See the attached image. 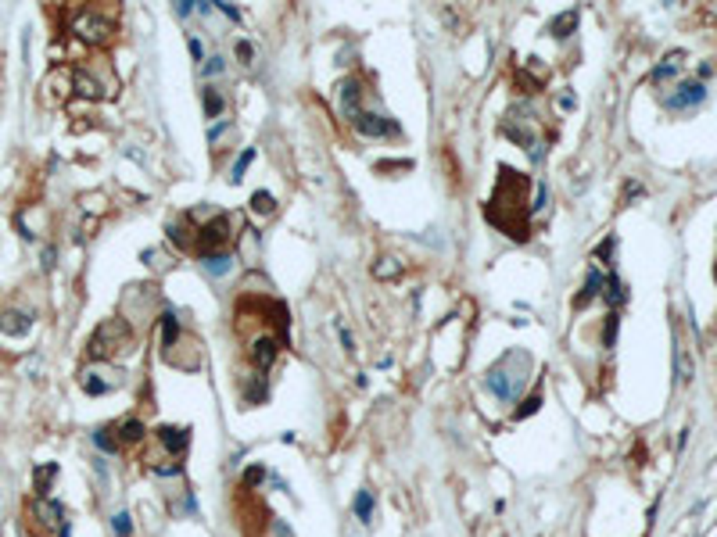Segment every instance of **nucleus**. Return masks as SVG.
I'll use <instances>...</instances> for the list:
<instances>
[{
    "mask_svg": "<svg viewBox=\"0 0 717 537\" xmlns=\"http://www.w3.org/2000/svg\"><path fill=\"white\" fill-rule=\"evenodd\" d=\"M610 251H613V236H607V240H602V244H599V251H596V258H602V262H607V258H610Z\"/></svg>",
    "mask_w": 717,
    "mask_h": 537,
    "instance_id": "f704fd0d",
    "label": "nucleus"
},
{
    "mask_svg": "<svg viewBox=\"0 0 717 537\" xmlns=\"http://www.w3.org/2000/svg\"><path fill=\"white\" fill-rule=\"evenodd\" d=\"M72 29H75V33L83 36L86 43H108V40H111V29H115V22L104 18V11L86 8V11H79V14H75Z\"/></svg>",
    "mask_w": 717,
    "mask_h": 537,
    "instance_id": "7ed1b4c3",
    "label": "nucleus"
},
{
    "mask_svg": "<svg viewBox=\"0 0 717 537\" xmlns=\"http://www.w3.org/2000/svg\"><path fill=\"white\" fill-rule=\"evenodd\" d=\"M524 380H528V376H524V373H509L506 358H502L499 366L484 376V387H488L491 394H495L499 401H506V405H509V401L517 398V390H520V384H524Z\"/></svg>",
    "mask_w": 717,
    "mask_h": 537,
    "instance_id": "39448f33",
    "label": "nucleus"
},
{
    "mask_svg": "<svg viewBox=\"0 0 717 537\" xmlns=\"http://www.w3.org/2000/svg\"><path fill=\"white\" fill-rule=\"evenodd\" d=\"M352 512H355L359 523H370V519H373V491H366V487H362V491L355 495V501H352Z\"/></svg>",
    "mask_w": 717,
    "mask_h": 537,
    "instance_id": "6ab92c4d",
    "label": "nucleus"
},
{
    "mask_svg": "<svg viewBox=\"0 0 717 537\" xmlns=\"http://www.w3.org/2000/svg\"><path fill=\"white\" fill-rule=\"evenodd\" d=\"M180 340V323L172 312H162V347H172Z\"/></svg>",
    "mask_w": 717,
    "mask_h": 537,
    "instance_id": "5701e85b",
    "label": "nucleus"
},
{
    "mask_svg": "<svg viewBox=\"0 0 717 537\" xmlns=\"http://www.w3.org/2000/svg\"><path fill=\"white\" fill-rule=\"evenodd\" d=\"M222 112H226V97H222L215 86H204V115H209V118H219Z\"/></svg>",
    "mask_w": 717,
    "mask_h": 537,
    "instance_id": "4be33fe9",
    "label": "nucleus"
},
{
    "mask_svg": "<svg viewBox=\"0 0 717 537\" xmlns=\"http://www.w3.org/2000/svg\"><path fill=\"white\" fill-rule=\"evenodd\" d=\"M29 519H33V530L40 537H61L69 530L65 509H61L54 498H33V505H29Z\"/></svg>",
    "mask_w": 717,
    "mask_h": 537,
    "instance_id": "f03ea898",
    "label": "nucleus"
},
{
    "mask_svg": "<svg viewBox=\"0 0 717 537\" xmlns=\"http://www.w3.org/2000/svg\"><path fill=\"white\" fill-rule=\"evenodd\" d=\"M154 437H158V445H162L169 455H176V459L190 448V430H180V426H158Z\"/></svg>",
    "mask_w": 717,
    "mask_h": 537,
    "instance_id": "9d476101",
    "label": "nucleus"
},
{
    "mask_svg": "<svg viewBox=\"0 0 717 537\" xmlns=\"http://www.w3.org/2000/svg\"><path fill=\"white\" fill-rule=\"evenodd\" d=\"M355 129H359L362 136H388V133L395 129V122H391L388 115H380V112H362V115L355 118Z\"/></svg>",
    "mask_w": 717,
    "mask_h": 537,
    "instance_id": "f8f14e48",
    "label": "nucleus"
},
{
    "mask_svg": "<svg viewBox=\"0 0 717 537\" xmlns=\"http://www.w3.org/2000/svg\"><path fill=\"white\" fill-rule=\"evenodd\" d=\"M617 312H610L607 315V326H602V347H613V340H617Z\"/></svg>",
    "mask_w": 717,
    "mask_h": 537,
    "instance_id": "7c9ffc66",
    "label": "nucleus"
},
{
    "mask_svg": "<svg viewBox=\"0 0 717 537\" xmlns=\"http://www.w3.org/2000/svg\"><path fill=\"white\" fill-rule=\"evenodd\" d=\"M226 244H230V218L226 215L209 218V223L201 226V233L194 236V247L201 251V255H219Z\"/></svg>",
    "mask_w": 717,
    "mask_h": 537,
    "instance_id": "20e7f679",
    "label": "nucleus"
},
{
    "mask_svg": "<svg viewBox=\"0 0 717 537\" xmlns=\"http://www.w3.org/2000/svg\"><path fill=\"white\" fill-rule=\"evenodd\" d=\"M714 279H717V262H714Z\"/></svg>",
    "mask_w": 717,
    "mask_h": 537,
    "instance_id": "a19ab883",
    "label": "nucleus"
},
{
    "mask_svg": "<svg viewBox=\"0 0 717 537\" xmlns=\"http://www.w3.org/2000/svg\"><path fill=\"white\" fill-rule=\"evenodd\" d=\"M190 233H194V226H190V229H187L183 223H172V226H169V240H172V244H176L180 251H187L190 244H194V236H190Z\"/></svg>",
    "mask_w": 717,
    "mask_h": 537,
    "instance_id": "a878e982",
    "label": "nucleus"
},
{
    "mask_svg": "<svg viewBox=\"0 0 717 537\" xmlns=\"http://www.w3.org/2000/svg\"><path fill=\"white\" fill-rule=\"evenodd\" d=\"M29 326H33V315L22 308H4L0 312V334L4 337H25Z\"/></svg>",
    "mask_w": 717,
    "mask_h": 537,
    "instance_id": "1a4fd4ad",
    "label": "nucleus"
},
{
    "mask_svg": "<svg viewBox=\"0 0 717 537\" xmlns=\"http://www.w3.org/2000/svg\"><path fill=\"white\" fill-rule=\"evenodd\" d=\"M133 344V329L126 319H104L97 329H93V337L86 344V358L93 362H108V358H115L119 351H126V347Z\"/></svg>",
    "mask_w": 717,
    "mask_h": 537,
    "instance_id": "f257e3e1",
    "label": "nucleus"
},
{
    "mask_svg": "<svg viewBox=\"0 0 717 537\" xmlns=\"http://www.w3.org/2000/svg\"><path fill=\"white\" fill-rule=\"evenodd\" d=\"M194 11H198V8L187 4V0H183V4H176V14H194Z\"/></svg>",
    "mask_w": 717,
    "mask_h": 537,
    "instance_id": "58836bf2",
    "label": "nucleus"
},
{
    "mask_svg": "<svg viewBox=\"0 0 717 537\" xmlns=\"http://www.w3.org/2000/svg\"><path fill=\"white\" fill-rule=\"evenodd\" d=\"M93 445H97L104 455H115L122 448L119 437H115V426H97V430H93Z\"/></svg>",
    "mask_w": 717,
    "mask_h": 537,
    "instance_id": "f3484780",
    "label": "nucleus"
},
{
    "mask_svg": "<svg viewBox=\"0 0 717 537\" xmlns=\"http://www.w3.org/2000/svg\"><path fill=\"white\" fill-rule=\"evenodd\" d=\"M341 344L348 347V351H352V347H355V344H352V334H348V329H344V326H341Z\"/></svg>",
    "mask_w": 717,
    "mask_h": 537,
    "instance_id": "ea45409f",
    "label": "nucleus"
},
{
    "mask_svg": "<svg viewBox=\"0 0 717 537\" xmlns=\"http://www.w3.org/2000/svg\"><path fill=\"white\" fill-rule=\"evenodd\" d=\"M255 162V147H244L241 154H237V162H233V168H230V183H241L244 179V172H248V165Z\"/></svg>",
    "mask_w": 717,
    "mask_h": 537,
    "instance_id": "b1692460",
    "label": "nucleus"
},
{
    "mask_svg": "<svg viewBox=\"0 0 717 537\" xmlns=\"http://www.w3.org/2000/svg\"><path fill=\"white\" fill-rule=\"evenodd\" d=\"M707 101V86L703 83H681L678 93H667L663 108L667 112H689V108H699Z\"/></svg>",
    "mask_w": 717,
    "mask_h": 537,
    "instance_id": "423d86ee",
    "label": "nucleus"
},
{
    "mask_svg": "<svg viewBox=\"0 0 717 537\" xmlns=\"http://www.w3.org/2000/svg\"><path fill=\"white\" fill-rule=\"evenodd\" d=\"M54 258H58V251L54 247H43V268H54Z\"/></svg>",
    "mask_w": 717,
    "mask_h": 537,
    "instance_id": "4c0bfd02",
    "label": "nucleus"
},
{
    "mask_svg": "<svg viewBox=\"0 0 717 537\" xmlns=\"http://www.w3.org/2000/svg\"><path fill=\"white\" fill-rule=\"evenodd\" d=\"M674 373H678V384H689L692 380V362H689V355H685L681 344L674 347Z\"/></svg>",
    "mask_w": 717,
    "mask_h": 537,
    "instance_id": "393cba45",
    "label": "nucleus"
},
{
    "mask_svg": "<svg viewBox=\"0 0 717 537\" xmlns=\"http://www.w3.org/2000/svg\"><path fill=\"white\" fill-rule=\"evenodd\" d=\"M273 208H277V201H273V194H269V190H255L251 194V212L255 215H269Z\"/></svg>",
    "mask_w": 717,
    "mask_h": 537,
    "instance_id": "bb28decb",
    "label": "nucleus"
},
{
    "mask_svg": "<svg viewBox=\"0 0 717 537\" xmlns=\"http://www.w3.org/2000/svg\"><path fill=\"white\" fill-rule=\"evenodd\" d=\"M574 25H578V11H567V14H556V18H552L549 33H552L556 40H563V36L574 33Z\"/></svg>",
    "mask_w": 717,
    "mask_h": 537,
    "instance_id": "412c9836",
    "label": "nucleus"
},
{
    "mask_svg": "<svg viewBox=\"0 0 717 537\" xmlns=\"http://www.w3.org/2000/svg\"><path fill=\"white\" fill-rule=\"evenodd\" d=\"M111 530H115V537H130V534H133V519H130V512H115V516H111Z\"/></svg>",
    "mask_w": 717,
    "mask_h": 537,
    "instance_id": "c85d7f7f",
    "label": "nucleus"
},
{
    "mask_svg": "<svg viewBox=\"0 0 717 537\" xmlns=\"http://www.w3.org/2000/svg\"><path fill=\"white\" fill-rule=\"evenodd\" d=\"M115 369H86L83 376H79V387H83L86 394H93V398H101V394H111L115 387H122L119 380H104V376H111Z\"/></svg>",
    "mask_w": 717,
    "mask_h": 537,
    "instance_id": "9b49d317",
    "label": "nucleus"
},
{
    "mask_svg": "<svg viewBox=\"0 0 717 537\" xmlns=\"http://www.w3.org/2000/svg\"><path fill=\"white\" fill-rule=\"evenodd\" d=\"M277 355H280V340L277 337H259L248 347V358L255 362V369H259V373H266L269 366H273Z\"/></svg>",
    "mask_w": 717,
    "mask_h": 537,
    "instance_id": "6e6552de",
    "label": "nucleus"
},
{
    "mask_svg": "<svg viewBox=\"0 0 717 537\" xmlns=\"http://www.w3.org/2000/svg\"><path fill=\"white\" fill-rule=\"evenodd\" d=\"M222 68H226V65H222V58H219V54L204 61V75H222Z\"/></svg>",
    "mask_w": 717,
    "mask_h": 537,
    "instance_id": "72a5a7b5",
    "label": "nucleus"
},
{
    "mask_svg": "<svg viewBox=\"0 0 717 537\" xmlns=\"http://www.w3.org/2000/svg\"><path fill=\"white\" fill-rule=\"evenodd\" d=\"M190 58H194V61H201V58H204V47H201V40H198V36H190Z\"/></svg>",
    "mask_w": 717,
    "mask_h": 537,
    "instance_id": "c9c22d12",
    "label": "nucleus"
},
{
    "mask_svg": "<svg viewBox=\"0 0 717 537\" xmlns=\"http://www.w3.org/2000/svg\"><path fill=\"white\" fill-rule=\"evenodd\" d=\"M681 61H685V54H681V51H671V54H667V58L660 61V65H657V68H653V75H649V79H653V83H663V79H671V75H678V68H681Z\"/></svg>",
    "mask_w": 717,
    "mask_h": 537,
    "instance_id": "2eb2a0df",
    "label": "nucleus"
},
{
    "mask_svg": "<svg viewBox=\"0 0 717 537\" xmlns=\"http://www.w3.org/2000/svg\"><path fill=\"white\" fill-rule=\"evenodd\" d=\"M58 477V466L54 462H47V466H36L33 473V487H36V498H47V491H51V480Z\"/></svg>",
    "mask_w": 717,
    "mask_h": 537,
    "instance_id": "a211bd4d",
    "label": "nucleus"
},
{
    "mask_svg": "<svg viewBox=\"0 0 717 537\" xmlns=\"http://www.w3.org/2000/svg\"><path fill=\"white\" fill-rule=\"evenodd\" d=\"M233 268V258L226 255V251H219V255H204V273L209 276H226Z\"/></svg>",
    "mask_w": 717,
    "mask_h": 537,
    "instance_id": "aec40b11",
    "label": "nucleus"
},
{
    "mask_svg": "<svg viewBox=\"0 0 717 537\" xmlns=\"http://www.w3.org/2000/svg\"><path fill=\"white\" fill-rule=\"evenodd\" d=\"M237 58H241V65L248 68L251 61H255V47H251L248 40H237Z\"/></svg>",
    "mask_w": 717,
    "mask_h": 537,
    "instance_id": "2f4dec72",
    "label": "nucleus"
},
{
    "mask_svg": "<svg viewBox=\"0 0 717 537\" xmlns=\"http://www.w3.org/2000/svg\"><path fill=\"white\" fill-rule=\"evenodd\" d=\"M602 287H607V290H602V297H607L610 308H617V305L628 301V287H624V279H620V276H607V283H602Z\"/></svg>",
    "mask_w": 717,
    "mask_h": 537,
    "instance_id": "dca6fc26",
    "label": "nucleus"
},
{
    "mask_svg": "<svg viewBox=\"0 0 717 537\" xmlns=\"http://www.w3.org/2000/svg\"><path fill=\"white\" fill-rule=\"evenodd\" d=\"M262 477H266V469H262V466H251V469H244V480H241V484H244V487H259Z\"/></svg>",
    "mask_w": 717,
    "mask_h": 537,
    "instance_id": "473e14b6",
    "label": "nucleus"
},
{
    "mask_svg": "<svg viewBox=\"0 0 717 537\" xmlns=\"http://www.w3.org/2000/svg\"><path fill=\"white\" fill-rule=\"evenodd\" d=\"M373 276L377 279H395V276H402V265L395 258H380V265H373Z\"/></svg>",
    "mask_w": 717,
    "mask_h": 537,
    "instance_id": "cd10ccee",
    "label": "nucleus"
},
{
    "mask_svg": "<svg viewBox=\"0 0 717 537\" xmlns=\"http://www.w3.org/2000/svg\"><path fill=\"white\" fill-rule=\"evenodd\" d=\"M115 437H119V445L126 448V445H140L143 437H148V426H143L140 419H122L119 426H115Z\"/></svg>",
    "mask_w": 717,
    "mask_h": 537,
    "instance_id": "ddd939ff",
    "label": "nucleus"
},
{
    "mask_svg": "<svg viewBox=\"0 0 717 537\" xmlns=\"http://www.w3.org/2000/svg\"><path fill=\"white\" fill-rule=\"evenodd\" d=\"M538 408H541V394L534 390V394H528V398L520 401V408H517V419H528L531 412H538Z\"/></svg>",
    "mask_w": 717,
    "mask_h": 537,
    "instance_id": "c756f323",
    "label": "nucleus"
},
{
    "mask_svg": "<svg viewBox=\"0 0 717 537\" xmlns=\"http://www.w3.org/2000/svg\"><path fill=\"white\" fill-rule=\"evenodd\" d=\"M359 101H362V79H341V83H338V104H341V115L344 118L355 122L362 115Z\"/></svg>",
    "mask_w": 717,
    "mask_h": 537,
    "instance_id": "0eeeda50",
    "label": "nucleus"
},
{
    "mask_svg": "<svg viewBox=\"0 0 717 537\" xmlns=\"http://www.w3.org/2000/svg\"><path fill=\"white\" fill-rule=\"evenodd\" d=\"M215 8H219L222 14H226V18H233V22H241V11H237L233 4H215Z\"/></svg>",
    "mask_w": 717,
    "mask_h": 537,
    "instance_id": "e433bc0d",
    "label": "nucleus"
},
{
    "mask_svg": "<svg viewBox=\"0 0 717 537\" xmlns=\"http://www.w3.org/2000/svg\"><path fill=\"white\" fill-rule=\"evenodd\" d=\"M602 283H607V276H602L599 268H592V273H588V279H585V287H581V294L574 297V308H585L588 301H592V297H599V294H602Z\"/></svg>",
    "mask_w": 717,
    "mask_h": 537,
    "instance_id": "4468645a",
    "label": "nucleus"
}]
</instances>
